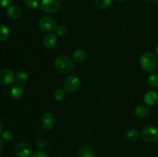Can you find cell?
Wrapping results in <instances>:
<instances>
[{
	"instance_id": "cell-15",
	"label": "cell",
	"mask_w": 158,
	"mask_h": 157,
	"mask_svg": "<svg viewBox=\"0 0 158 157\" xmlns=\"http://www.w3.org/2000/svg\"><path fill=\"white\" fill-rule=\"evenodd\" d=\"M86 58V52L83 49H77L73 54V58L76 62H83Z\"/></svg>"
},
{
	"instance_id": "cell-28",
	"label": "cell",
	"mask_w": 158,
	"mask_h": 157,
	"mask_svg": "<svg viewBox=\"0 0 158 157\" xmlns=\"http://www.w3.org/2000/svg\"><path fill=\"white\" fill-rule=\"evenodd\" d=\"M3 149H4V143H3V142L0 139V153L2 152Z\"/></svg>"
},
{
	"instance_id": "cell-1",
	"label": "cell",
	"mask_w": 158,
	"mask_h": 157,
	"mask_svg": "<svg viewBox=\"0 0 158 157\" xmlns=\"http://www.w3.org/2000/svg\"><path fill=\"white\" fill-rule=\"evenodd\" d=\"M140 64L145 72H153L157 69L158 61L155 55L151 52H145L140 56Z\"/></svg>"
},
{
	"instance_id": "cell-20",
	"label": "cell",
	"mask_w": 158,
	"mask_h": 157,
	"mask_svg": "<svg viewBox=\"0 0 158 157\" xmlns=\"http://www.w3.org/2000/svg\"><path fill=\"white\" fill-rule=\"evenodd\" d=\"M112 0H95L96 6L100 9H104L110 6Z\"/></svg>"
},
{
	"instance_id": "cell-9",
	"label": "cell",
	"mask_w": 158,
	"mask_h": 157,
	"mask_svg": "<svg viewBox=\"0 0 158 157\" xmlns=\"http://www.w3.org/2000/svg\"><path fill=\"white\" fill-rule=\"evenodd\" d=\"M15 78V75L10 69H4L0 71V84L4 86L10 85L13 83Z\"/></svg>"
},
{
	"instance_id": "cell-31",
	"label": "cell",
	"mask_w": 158,
	"mask_h": 157,
	"mask_svg": "<svg viewBox=\"0 0 158 157\" xmlns=\"http://www.w3.org/2000/svg\"><path fill=\"white\" fill-rule=\"evenodd\" d=\"M117 2H124L125 0H117Z\"/></svg>"
},
{
	"instance_id": "cell-5",
	"label": "cell",
	"mask_w": 158,
	"mask_h": 157,
	"mask_svg": "<svg viewBox=\"0 0 158 157\" xmlns=\"http://www.w3.org/2000/svg\"><path fill=\"white\" fill-rule=\"evenodd\" d=\"M40 8L46 13H55L60 8V0H42Z\"/></svg>"
},
{
	"instance_id": "cell-29",
	"label": "cell",
	"mask_w": 158,
	"mask_h": 157,
	"mask_svg": "<svg viewBox=\"0 0 158 157\" xmlns=\"http://www.w3.org/2000/svg\"><path fill=\"white\" fill-rule=\"evenodd\" d=\"M2 125L1 121H0V134H2Z\"/></svg>"
},
{
	"instance_id": "cell-10",
	"label": "cell",
	"mask_w": 158,
	"mask_h": 157,
	"mask_svg": "<svg viewBox=\"0 0 158 157\" xmlns=\"http://www.w3.org/2000/svg\"><path fill=\"white\" fill-rule=\"evenodd\" d=\"M9 94L11 98L14 99H19L23 97L24 94V88L19 83H14L9 88Z\"/></svg>"
},
{
	"instance_id": "cell-19",
	"label": "cell",
	"mask_w": 158,
	"mask_h": 157,
	"mask_svg": "<svg viewBox=\"0 0 158 157\" xmlns=\"http://www.w3.org/2000/svg\"><path fill=\"white\" fill-rule=\"evenodd\" d=\"M15 79L19 83H26L29 80V75L25 71H20L15 75Z\"/></svg>"
},
{
	"instance_id": "cell-11",
	"label": "cell",
	"mask_w": 158,
	"mask_h": 157,
	"mask_svg": "<svg viewBox=\"0 0 158 157\" xmlns=\"http://www.w3.org/2000/svg\"><path fill=\"white\" fill-rule=\"evenodd\" d=\"M6 13L7 15L12 19H17L19 18L22 15L21 9L18 6L15 5H12L8 7L7 10H6Z\"/></svg>"
},
{
	"instance_id": "cell-17",
	"label": "cell",
	"mask_w": 158,
	"mask_h": 157,
	"mask_svg": "<svg viewBox=\"0 0 158 157\" xmlns=\"http://www.w3.org/2000/svg\"><path fill=\"white\" fill-rule=\"evenodd\" d=\"M140 135V134L139 133V132L137 130H136V129H130V130H128L127 132L126 138L129 141L134 142L138 139Z\"/></svg>"
},
{
	"instance_id": "cell-18",
	"label": "cell",
	"mask_w": 158,
	"mask_h": 157,
	"mask_svg": "<svg viewBox=\"0 0 158 157\" xmlns=\"http://www.w3.org/2000/svg\"><path fill=\"white\" fill-rule=\"evenodd\" d=\"M9 30L7 26L0 24V42H4L9 38Z\"/></svg>"
},
{
	"instance_id": "cell-7",
	"label": "cell",
	"mask_w": 158,
	"mask_h": 157,
	"mask_svg": "<svg viewBox=\"0 0 158 157\" xmlns=\"http://www.w3.org/2000/svg\"><path fill=\"white\" fill-rule=\"evenodd\" d=\"M32 152V147L26 143H19L15 146V152L19 157H29Z\"/></svg>"
},
{
	"instance_id": "cell-26",
	"label": "cell",
	"mask_w": 158,
	"mask_h": 157,
	"mask_svg": "<svg viewBox=\"0 0 158 157\" xmlns=\"http://www.w3.org/2000/svg\"><path fill=\"white\" fill-rule=\"evenodd\" d=\"M32 157H49L46 152H43V151H37L33 154Z\"/></svg>"
},
{
	"instance_id": "cell-32",
	"label": "cell",
	"mask_w": 158,
	"mask_h": 157,
	"mask_svg": "<svg viewBox=\"0 0 158 157\" xmlns=\"http://www.w3.org/2000/svg\"><path fill=\"white\" fill-rule=\"evenodd\" d=\"M143 1H147V2H148V1H152V0H143Z\"/></svg>"
},
{
	"instance_id": "cell-33",
	"label": "cell",
	"mask_w": 158,
	"mask_h": 157,
	"mask_svg": "<svg viewBox=\"0 0 158 157\" xmlns=\"http://www.w3.org/2000/svg\"><path fill=\"white\" fill-rule=\"evenodd\" d=\"M157 5H158V0H157Z\"/></svg>"
},
{
	"instance_id": "cell-25",
	"label": "cell",
	"mask_w": 158,
	"mask_h": 157,
	"mask_svg": "<svg viewBox=\"0 0 158 157\" xmlns=\"http://www.w3.org/2000/svg\"><path fill=\"white\" fill-rule=\"evenodd\" d=\"M2 137L6 142L10 141L12 139V132L10 130H5L2 133Z\"/></svg>"
},
{
	"instance_id": "cell-23",
	"label": "cell",
	"mask_w": 158,
	"mask_h": 157,
	"mask_svg": "<svg viewBox=\"0 0 158 157\" xmlns=\"http://www.w3.org/2000/svg\"><path fill=\"white\" fill-rule=\"evenodd\" d=\"M55 32L59 36H64L67 32V29L64 26H57L55 29Z\"/></svg>"
},
{
	"instance_id": "cell-30",
	"label": "cell",
	"mask_w": 158,
	"mask_h": 157,
	"mask_svg": "<svg viewBox=\"0 0 158 157\" xmlns=\"http://www.w3.org/2000/svg\"><path fill=\"white\" fill-rule=\"evenodd\" d=\"M156 53H157V55H158V44L157 46V48H156Z\"/></svg>"
},
{
	"instance_id": "cell-12",
	"label": "cell",
	"mask_w": 158,
	"mask_h": 157,
	"mask_svg": "<svg viewBox=\"0 0 158 157\" xmlns=\"http://www.w3.org/2000/svg\"><path fill=\"white\" fill-rule=\"evenodd\" d=\"M57 43V37L55 34L49 33L43 38V45L47 49H52Z\"/></svg>"
},
{
	"instance_id": "cell-6",
	"label": "cell",
	"mask_w": 158,
	"mask_h": 157,
	"mask_svg": "<svg viewBox=\"0 0 158 157\" xmlns=\"http://www.w3.org/2000/svg\"><path fill=\"white\" fill-rule=\"evenodd\" d=\"M80 79L76 75H69L66 77L64 81L65 90L69 92H76L80 87Z\"/></svg>"
},
{
	"instance_id": "cell-13",
	"label": "cell",
	"mask_w": 158,
	"mask_h": 157,
	"mask_svg": "<svg viewBox=\"0 0 158 157\" xmlns=\"http://www.w3.org/2000/svg\"><path fill=\"white\" fill-rule=\"evenodd\" d=\"M78 157H95V151L90 146H83L78 151Z\"/></svg>"
},
{
	"instance_id": "cell-22",
	"label": "cell",
	"mask_w": 158,
	"mask_h": 157,
	"mask_svg": "<svg viewBox=\"0 0 158 157\" xmlns=\"http://www.w3.org/2000/svg\"><path fill=\"white\" fill-rule=\"evenodd\" d=\"M66 91L63 89H57L54 92V98L56 100L60 101V100L63 99L66 97Z\"/></svg>"
},
{
	"instance_id": "cell-27",
	"label": "cell",
	"mask_w": 158,
	"mask_h": 157,
	"mask_svg": "<svg viewBox=\"0 0 158 157\" xmlns=\"http://www.w3.org/2000/svg\"><path fill=\"white\" fill-rule=\"evenodd\" d=\"M12 0H0V6L1 7H6L11 3Z\"/></svg>"
},
{
	"instance_id": "cell-16",
	"label": "cell",
	"mask_w": 158,
	"mask_h": 157,
	"mask_svg": "<svg viewBox=\"0 0 158 157\" xmlns=\"http://www.w3.org/2000/svg\"><path fill=\"white\" fill-rule=\"evenodd\" d=\"M135 113L139 118H145L150 114V109L148 106L141 105L136 109Z\"/></svg>"
},
{
	"instance_id": "cell-4",
	"label": "cell",
	"mask_w": 158,
	"mask_h": 157,
	"mask_svg": "<svg viewBox=\"0 0 158 157\" xmlns=\"http://www.w3.org/2000/svg\"><path fill=\"white\" fill-rule=\"evenodd\" d=\"M39 27L43 32H50L55 30L56 27V23L52 17L43 16L39 21Z\"/></svg>"
},
{
	"instance_id": "cell-8",
	"label": "cell",
	"mask_w": 158,
	"mask_h": 157,
	"mask_svg": "<svg viewBox=\"0 0 158 157\" xmlns=\"http://www.w3.org/2000/svg\"><path fill=\"white\" fill-rule=\"evenodd\" d=\"M56 124L55 115L50 112L43 114L41 118V126L46 130H51Z\"/></svg>"
},
{
	"instance_id": "cell-24",
	"label": "cell",
	"mask_w": 158,
	"mask_h": 157,
	"mask_svg": "<svg viewBox=\"0 0 158 157\" xmlns=\"http://www.w3.org/2000/svg\"><path fill=\"white\" fill-rule=\"evenodd\" d=\"M26 6L29 9H35L39 6V0H25Z\"/></svg>"
},
{
	"instance_id": "cell-21",
	"label": "cell",
	"mask_w": 158,
	"mask_h": 157,
	"mask_svg": "<svg viewBox=\"0 0 158 157\" xmlns=\"http://www.w3.org/2000/svg\"><path fill=\"white\" fill-rule=\"evenodd\" d=\"M148 84L152 88H158V75L152 74L148 78Z\"/></svg>"
},
{
	"instance_id": "cell-3",
	"label": "cell",
	"mask_w": 158,
	"mask_h": 157,
	"mask_svg": "<svg viewBox=\"0 0 158 157\" xmlns=\"http://www.w3.org/2000/svg\"><path fill=\"white\" fill-rule=\"evenodd\" d=\"M141 138L144 141L150 142H155L158 140V128L154 126H147L142 129Z\"/></svg>"
},
{
	"instance_id": "cell-2",
	"label": "cell",
	"mask_w": 158,
	"mask_h": 157,
	"mask_svg": "<svg viewBox=\"0 0 158 157\" xmlns=\"http://www.w3.org/2000/svg\"><path fill=\"white\" fill-rule=\"evenodd\" d=\"M54 67L60 73L66 74L70 72L73 69L74 63L69 57L62 55L55 59Z\"/></svg>"
},
{
	"instance_id": "cell-14",
	"label": "cell",
	"mask_w": 158,
	"mask_h": 157,
	"mask_svg": "<svg viewBox=\"0 0 158 157\" xmlns=\"http://www.w3.org/2000/svg\"><path fill=\"white\" fill-rule=\"evenodd\" d=\"M143 100L148 106H154L158 100V93L155 91H149L145 94Z\"/></svg>"
}]
</instances>
